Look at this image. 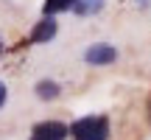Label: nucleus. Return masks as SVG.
<instances>
[{
    "mask_svg": "<svg viewBox=\"0 0 151 140\" xmlns=\"http://www.w3.org/2000/svg\"><path fill=\"white\" fill-rule=\"evenodd\" d=\"M0 56H3V39H0Z\"/></svg>",
    "mask_w": 151,
    "mask_h": 140,
    "instance_id": "9",
    "label": "nucleus"
},
{
    "mask_svg": "<svg viewBox=\"0 0 151 140\" xmlns=\"http://www.w3.org/2000/svg\"><path fill=\"white\" fill-rule=\"evenodd\" d=\"M67 135H70V129L62 121H42L34 126V137H42V140H65Z\"/></svg>",
    "mask_w": 151,
    "mask_h": 140,
    "instance_id": "3",
    "label": "nucleus"
},
{
    "mask_svg": "<svg viewBox=\"0 0 151 140\" xmlns=\"http://www.w3.org/2000/svg\"><path fill=\"white\" fill-rule=\"evenodd\" d=\"M6 98H9V87H6L3 81H0V107L6 104Z\"/></svg>",
    "mask_w": 151,
    "mask_h": 140,
    "instance_id": "8",
    "label": "nucleus"
},
{
    "mask_svg": "<svg viewBox=\"0 0 151 140\" xmlns=\"http://www.w3.org/2000/svg\"><path fill=\"white\" fill-rule=\"evenodd\" d=\"M118 59V51L112 45H104V42H95L84 51V62L87 65H95V67H104V65H112Z\"/></svg>",
    "mask_w": 151,
    "mask_h": 140,
    "instance_id": "2",
    "label": "nucleus"
},
{
    "mask_svg": "<svg viewBox=\"0 0 151 140\" xmlns=\"http://www.w3.org/2000/svg\"><path fill=\"white\" fill-rule=\"evenodd\" d=\"M76 0H45L42 3V14L45 17H53V14H62V11H70Z\"/></svg>",
    "mask_w": 151,
    "mask_h": 140,
    "instance_id": "5",
    "label": "nucleus"
},
{
    "mask_svg": "<svg viewBox=\"0 0 151 140\" xmlns=\"http://www.w3.org/2000/svg\"><path fill=\"white\" fill-rule=\"evenodd\" d=\"M73 140H106L109 137V121L104 115H84V118L73 121L70 126Z\"/></svg>",
    "mask_w": 151,
    "mask_h": 140,
    "instance_id": "1",
    "label": "nucleus"
},
{
    "mask_svg": "<svg viewBox=\"0 0 151 140\" xmlns=\"http://www.w3.org/2000/svg\"><path fill=\"white\" fill-rule=\"evenodd\" d=\"M59 92H62V87L56 84V81H50V79H42L37 84V95L42 98V101H50V98H56Z\"/></svg>",
    "mask_w": 151,
    "mask_h": 140,
    "instance_id": "6",
    "label": "nucleus"
},
{
    "mask_svg": "<svg viewBox=\"0 0 151 140\" xmlns=\"http://www.w3.org/2000/svg\"><path fill=\"white\" fill-rule=\"evenodd\" d=\"M104 0H76L73 3V11L76 14H90V11H101Z\"/></svg>",
    "mask_w": 151,
    "mask_h": 140,
    "instance_id": "7",
    "label": "nucleus"
},
{
    "mask_svg": "<svg viewBox=\"0 0 151 140\" xmlns=\"http://www.w3.org/2000/svg\"><path fill=\"white\" fill-rule=\"evenodd\" d=\"M31 140H42V137H34V135H31Z\"/></svg>",
    "mask_w": 151,
    "mask_h": 140,
    "instance_id": "10",
    "label": "nucleus"
},
{
    "mask_svg": "<svg viewBox=\"0 0 151 140\" xmlns=\"http://www.w3.org/2000/svg\"><path fill=\"white\" fill-rule=\"evenodd\" d=\"M56 31H59V25H56L53 17H42V20L34 25L28 42H31V45H45V42H50V39L56 37Z\"/></svg>",
    "mask_w": 151,
    "mask_h": 140,
    "instance_id": "4",
    "label": "nucleus"
}]
</instances>
